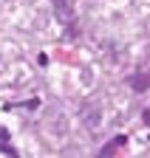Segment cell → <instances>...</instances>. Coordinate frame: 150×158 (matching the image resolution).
Segmentation results:
<instances>
[{"mask_svg":"<svg viewBox=\"0 0 150 158\" xmlns=\"http://www.w3.org/2000/svg\"><path fill=\"white\" fill-rule=\"evenodd\" d=\"M130 88H133L136 93H144V90L150 88V73H147V71L133 73V76H130Z\"/></svg>","mask_w":150,"mask_h":158,"instance_id":"cell-1","label":"cell"},{"mask_svg":"<svg viewBox=\"0 0 150 158\" xmlns=\"http://www.w3.org/2000/svg\"><path fill=\"white\" fill-rule=\"evenodd\" d=\"M6 138H9V133H6L3 127H0V144H6Z\"/></svg>","mask_w":150,"mask_h":158,"instance_id":"cell-5","label":"cell"},{"mask_svg":"<svg viewBox=\"0 0 150 158\" xmlns=\"http://www.w3.org/2000/svg\"><path fill=\"white\" fill-rule=\"evenodd\" d=\"M142 122H144V124L150 127V110H142Z\"/></svg>","mask_w":150,"mask_h":158,"instance_id":"cell-4","label":"cell"},{"mask_svg":"<svg viewBox=\"0 0 150 158\" xmlns=\"http://www.w3.org/2000/svg\"><path fill=\"white\" fill-rule=\"evenodd\" d=\"M125 141H127V135H116L114 141H108V144L99 150V158H110V155H114L119 147H125Z\"/></svg>","mask_w":150,"mask_h":158,"instance_id":"cell-2","label":"cell"},{"mask_svg":"<svg viewBox=\"0 0 150 158\" xmlns=\"http://www.w3.org/2000/svg\"><path fill=\"white\" fill-rule=\"evenodd\" d=\"M54 9H57L60 17L71 20V17H74V0H54Z\"/></svg>","mask_w":150,"mask_h":158,"instance_id":"cell-3","label":"cell"}]
</instances>
